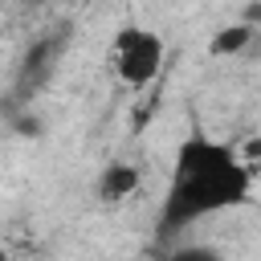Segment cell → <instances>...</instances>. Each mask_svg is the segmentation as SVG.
I'll return each instance as SVG.
<instances>
[{
  "instance_id": "obj_1",
  "label": "cell",
  "mask_w": 261,
  "mask_h": 261,
  "mask_svg": "<svg viewBox=\"0 0 261 261\" xmlns=\"http://www.w3.org/2000/svg\"><path fill=\"white\" fill-rule=\"evenodd\" d=\"M253 188V167L220 139L192 135L175 151L171 184L163 196V228H188L216 212L241 208Z\"/></svg>"
},
{
  "instance_id": "obj_2",
  "label": "cell",
  "mask_w": 261,
  "mask_h": 261,
  "mask_svg": "<svg viewBox=\"0 0 261 261\" xmlns=\"http://www.w3.org/2000/svg\"><path fill=\"white\" fill-rule=\"evenodd\" d=\"M159 65H163V37L151 33V29L126 24V29L118 33V41H114V73H118L130 90H139V86L155 82Z\"/></svg>"
},
{
  "instance_id": "obj_3",
  "label": "cell",
  "mask_w": 261,
  "mask_h": 261,
  "mask_svg": "<svg viewBox=\"0 0 261 261\" xmlns=\"http://www.w3.org/2000/svg\"><path fill=\"white\" fill-rule=\"evenodd\" d=\"M61 49H65V37H41V41H33V49L24 53L20 73H16V98H33L53 77Z\"/></svg>"
},
{
  "instance_id": "obj_4",
  "label": "cell",
  "mask_w": 261,
  "mask_h": 261,
  "mask_svg": "<svg viewBox=\"0 0 261 261\" xmlns=\"http://www.w3.org/2000/svg\"><path fill=\"white\" fill-rule=\"evenodd\" d=\"M139 184H143L139 167L126 163V159H114V163H106L102 175H98V200H102V204H118V200L135 196Z\"/></svg>"
},
{
  "instance_id": "obj_5",
  "label": "cell",
  "mask_w": 261,
  "mask_h": 261,
  "mask_svg": "<svg viewBox=\"0 0 261 261\" xmlns=\"http://www.w3.org/2000/svg\"><path fill=\"white\" fill-rule=\"evenodd\" d=\"M249 45H253V24L241 20V24H224V29L212 37L208 53H212V57H232V53H245Z\"/></svg>"
},
{
  "instance_id": "obj_6",
  "label": "cell",
  "mask_w": 261,
  "mask_h": 261,
  "mask_svg": "<svg viewBox=\"0 0 261 261\" xmlns=\"http://www.w3.org/2000/svg\"><path fill=\"white\" fill-rule=\"evenodd\" d=\"M12 126H16V135H24V139H37V135L45 130V122H41L37 114H20V118H16Z\"/></svg>"
},
{
  "instance_id": "obj_7",
  "label": "cell",
  "mask_w": 261,
  "mask_h": 261,
  "mask_svg": "<svg viewBox=\"0 0 261 261\" xmlns=\"http://www.w3.org/2000/svg\"><path fill=\"white\" fill-rule=\"evenodd\" d=\"M245 20H249V24L261 20V4H249V8H245Z\"/></svg>"
},
{
  "instance_id": "obj_8",
  "label": "cell",
  "mask_w": 261,
  "mask_h": 261,
  "mask_svg": "<svg viewBox=\"0 0 261 261\" xmlns=\"http://www.w3.org/2000/svg\"><path fill=\"white\" fill-rule=\"evenodd\" d=\"M29 4H45V0H29Z\"/></svg>"
}]
</instances>
